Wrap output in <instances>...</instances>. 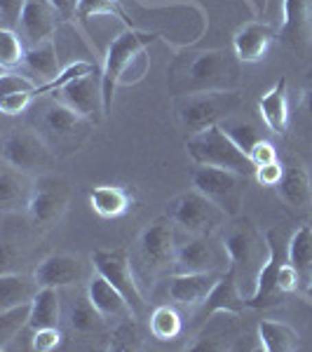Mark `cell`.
<instances>
[{"label":"cell","mask_w":312,"mask_h":352,"mask_svg":"<svg viewBox=\"0 0 312 352\" xmlns=\"http://www.w3.org/2000/svg\"><path fill=\"white\" fill-rule=\"evenodd\" d=\"M223 242L228 247L230 270L235 272L237 287L242 294L249 287V296H252L256 289L258 272L270 256L268 237L252 223V219L232 217L223 228Z\"/></svg>","instance_id":"cell-1"},{"label":"cell","mask_w":312,"mask_h":352,"mask_svg":"<svg viewBox=\"0 0 312 352\" xmlns=\"http://www.w3.org/2000/svg\"><path fill=\"white\" fill-rule=\"evenodd\" d=\"M186 148H188V155L197 164L230 169V172H237V174L247 176V179L256 174V167H254L252 157L221 129V124H214V127L204 129V132L188 136Z\"/></svg>","instance_id":"cell-2"},{"label":"cell","mask_w":312,"mask_h":352,"mask_svg":"<svg viewBox=\"0 0 312 352\" xmlns=\"http://www.w3.org/2000/svg\"><path fill=\"white\" fill-rule=\"evenodd\" d=\"M237 56L223 50L192 54L183 71V89L190 92H232L240 82L237 78Z\"/></svg>","instance_id":"cell-3"},{"label":"cell","mask_w":312,"mask_h":352,"mask_svg":"<svg viewBox=\"0 0 312 352\" xmlns=\"http://www.w3.org/2000/svg\"><path fill=\"white\" fill-rule=\"evenodd\" d=\"M177 223L169 217H160L144 228L136 242V258L146 277H157L177 263Z\"/></svg>","instance_id":"cell-4"},{"label":"cell","mask_w":312,"mask_h":352,"mask_svg":"<svg viewBox=\"0 0 312 352\" xmlns=\"http://www.w3.org/2000/svg\"><path fill=\"white\" fill-rule=\"evenodd\" d=\"M237 92H190L183 94L177 104V116L181 127L188 132V136L204 132L214 127L221 120L232 116L237 109Z\"/></svg>","instance_id":"cell-5"},{"label":"cell","mask_w":312,"mask_h":352,"mask_svg":"<svg viewBox=\"0 0 312 352\" xmlns=\"http://www.w3.org/2000/svg\"><path fill=\"white\" fill-rule=\"evenodd\" d=\"M167 217L177 223V228L186 230L188 235H212V232L225 228V223L230 221L219 204H214L195 188L179 195L169 204Z\"/></svg>","instance_id":"cell-6"},{"label":"cell","mask_w":312,"mask_h":352,"mask_svg":"<svg viewBox=\"0 0 312 352\" xmlns=\"http://www.w3.org/2000/svg\"><path fill=\"white\" fill-rule=\"evenodd\" d=\"M192 188L207 195L214 204H219L228 219L240 217V207L245 202V188H247V176L230 172V169L221 167H207V164H197L190 174Z\"/></svg>","instance_id":"cell-7"},{"label":"cell","mask_w":312,"mask_h":352,"mask_svg":"<svg viewBox=\"0 0 312 352\" xmlns=\"http://www.w3.org/2000/svg\"><path fill=\"white\" fill-rule=\"evenodd\" d=\"M153 41H155L153 33L136 31V28H124L120 36L113 38V43L109 45V52H106V59H104V68H101L106 116L113 111V96H115V89L120 87V78H122L124 68L129 66V61H132L141 50L148 47Z\"/></svg>","instance_id":"cell-8"},{"label":"cell","mask_w":312,"mask_h":352,"mask_svg":"<svg viewBox=\"0 0 312 352\" xmlns=\"http://www.w3.org/2000/svg\"><path fill=\"white\" fill-rule=\"evenodd\" d=\"M230 254L219 232L212 235H190V240L179 244L174 272H228Z\"/></svg>","instance_id":"cell-9"},{"label":"cell","mask_w":312,"mask_h":352,"mask_svg":"<svg viewBox=\"0 0 312 352\" xmlns=\"http://www.w3.org/2000/svg\"><path fill=\"white\" fill-rule=\"evenodd\" d=\"M268 237V247H270V256L265 261V265L258 272V280H256V289L254 294L247 298L249 308H272V305H280L285 294L280 292V270L282 265L289 261V242H285L282 232L277 228H272L265 232Z\"/></svg>","instance_id":"cell-10"},{"label":"cell","mask_w":312,"mask_h":352,"mask_svg":"<svg viewBox=\"0 0 312 352\" xmlns=\"http://www.w3.org/2000/svg\"><path fill=\"white\" fill-rule=\"evenodd\" d=\"M68 200H71V190L68 184L59 176H41L36 179V188H33L31 204H28V219L38 230L54 228L66 214Z\"/></svg>","instance_id":"cell-11"},{"label":"cell","mask_w":312,"mask_h":352,"mask_svg":"<svg viewBox=\"0 0 312 352\" xmlns=\"http://www.w3.org/2000/svg\"><path fill=\"white\" fill-rule=\"evenodd\" d=\"M92 265L101 277L111 282L124 298L129 300L134 315L141 317L146 312V298L141 294L139 280L134 275V268L129 263L124 252H111V249H96L92 254Z\"/></svg>","instance_id":"cell-12"},{"label":"cell","mask_w":312,"mask_h":352,"mask_svg":"<svg viewBox=\"0 0 312 352\" xmlns=\"http://www.w3.org/2000/svg\"><path fill=\"white\" fill-rule=\"evenodd\" d=\"M49 160H52V151H49L47 141L33 129H12L5 136L3 162L31 174L38 172V169H45Z\"/></svg>","instance_id":"cell-13"},{"label":"cell","mask_w":312,"mask_h":352,"mask_svg":"<svg viewBox=\"0 0 312 352\" xmlns=\"http://www.w3.org/2000/svg\"><path fill=\"white\" fill-rule=\"evenodd\" d=\"M49 96L64 101L71 109H76L80 116H85L87 120L96 122L99 116H106L104 109V85H101V73H87L82 78H76L68 85H64L61 89H56Z\"/></svg>","instance_id":"cell-14"},{"label":"cell","mask_w":312,"mask_h":352,"mask_svg":"<svg viewBox=\"0 0 312 352\" xmlns=\"http://www.w3.org/2000/svg\"><path fill=\"white\" fill-rule=\"evenodd\" d=\"M247 308H249L247 298H245V294L240 292V287H237L235 272L228 270L225 275H221V280L216 282V287L212 289V294H209V296L204 298V303L197 308L195 317L202 322L212 315L237 317V315H242Z\"/></svg>","instance_id":"cell-15"},{"label":"cell","mask_w":312,"mask_h":352,"mask_svg":"<svg viewBox=\"0 0 312 352\" xmlns=\"http://www.w3.org/2000/svg\"><path fill=\"white\" fill-rule=\"evenodd\" d=\"M33 275L41 282V287H71L87 277V263H82V258L73 254H52L38 263Z\"/></svg>","instance_id":"cell-16"},{"label":"cell","mask_w":312,"mask_h":352,"mask_svg":"<svg viewBox=\"0 0 312 352\" xmlns=\"http://www.w3.org/2000/svg\"><path fill=\"white\" fill-rule=\"evenodd\" d=\"M219 280L221 272H174L169 280V298L183 308H200Z\"/></svg>","instance_id":"cell-17"},{"label":"cell","mask_w":312,"mask_h":352,"mask_svg":"<svg viewBox=\"0 0 312 352\" xmlns=\"http://www.w3.org/2000/svg\"><path fill=\"white\" fill-rule=\"evenodd\" d=\"M280 38L293 50L308 47L312 38V0H282Z\"/></svg>","instance_id":"cell-18"},{"label":"cell","mask_w":312,"mask_h":352,"mask_svg":"<svg viewBox=\"0 0 312 352\" xmlns=\"http://www.w3.org/2000/svg\"><path fill=\"white\" fill-rule=\"evenodd\" d=\"M33 188H36V181L31 179V174L3 162V169H0V209L5 214L28 209Z\"/></svg>","instance_id":"cell-19"},{"label":"cell","mask_w":312,"mask_h":352,"mask_svg":"<svg viewBox=\"0 0 312 352\" xmlns=\"http://www.w3.org/2000/svg\"><path fill=\"white\" fill-rule=\"evenodd\" d=\"M87 296L94 303V308L104 315V320L109 322H120L124 317H136L129 300L106 277H101L99 272L87 280Z\"/></svg>","instance_id":"cell-20"},{"label":"cell","mask_w":312,"mask_h":352,"mask_svg":"<svg viewBox=\"0 0 312 352\" xmlns=\"http://www.w3.org/2000/svg\"><path fill=\"white\" fill-rule=\"evenodd\" d=\"M272 41H275V31H272L270 24L252 21V24H245L235 33V38H232V50H235V56L240 61H245V64H256V61H260L268 54Z\"/></svg>","instance_id":"cell-21"},{"label":"cell","mask_w":312,"mask_h":352,"mask_svg":"<svg viewBox=\"0 0 312 352\" xmlns=\"http://www.w3.org/2000/svg\"><path fill=\"white\" fill-rule=\"evenodd\" d=\"M92 120H87L85 116H80L76 109H71L64 101L49 96V101L43 109V127L45 132H49L54 139L59 141H68L73 139L78 132H82Z\"/></svg>","instance_id":"cell-22"},{"label":"cell","mask_w":312,"mask_h":352,"mask_svg":"<svg viewBox=\"0 0 312 352\" xmlns=\"http://www.w3.org/2000/svg\"><path fill=\"white\" fill-rule=\"evenodd\" d=\"M277 195L293 212H308L312 207V181L303 164H287L285 176L277 184Z\"/></svg>","instance_id":"cell-23"},{"label":"cell","mask_w":312,"mask_h":352,"mask_svg":"<svg viewBox=\"0 0 312 352\" xmlns=\"http://www.w3.org/2000/svg\"><path fill=\"white\" fill-rule=\"evenodd\" d=\"M19 26L24 31L26 41L31 45H41L52 41L54 36V10L47 0H26L21 12Z\"/></svg>","instance_id":"cell-24"},{"label":"cell","mask_w":312,"mask_h":352,"mask_svg":"<svg viewBox=\"0 0 312 352\" xmlns=\"http://www.w3.org/2000/svg\"><path fill=\"white\" fill-rule=\"evenodd\" d=\"M287 78H280L272 87L258 99V111L270 132L285 134L289 127V104H287Z\"/></svg>","instance_id":"cell-25"},{"label":"cell","mask_w":312,"mask_h":352,"mask_svg":"<svg viewBox=\"0 0 312 352\" xmlns=\"http://www.w3.org/2000/svg\"><path fill=\"white\" fill-rule=\"evenodd\" d=\"M41 282L33 277L19 275V272H8L0 275V310L14 308V305L33 303L36 294L41 292Z\"/></svg>","instance_id":"cell-26"},{"label":"cell","mask_w":312,"mask_h":352,"mask_svg":"<svg viewBox=\"0 0 312 352\" xmlns=\"http://www.w3.org/2000/svg\"><path fill=\"white\" fill-rule=\"evenodd\" d=\"M258 348L265 352H296L300 350V336L296 329L285 322L260 320L256 327Z\"/></svg>","instance_id":"cell-27"},{"label":"cell","mask_w":312,"mask_h":352,"mask_svg":"<svg viewBox=\"0 0 312 352\" xmlns=\"http://www.w3.org/2000/svg\"><path fill=\"white\" fill-rule=\"evenodd\" d=\"M21 64L26 66V71L31 73V78L38 85H45L49 80H54L59 76V56H56L54 41L41 43V45H31L26 50V56Z\"/></svg>","instance_id":"cell-28"},{"label":"cell","mask_w":312,"mask_h":352,"mask_svg":"<svg viewBox=\"0 0 312 352\" xmlns=\"http://www.w3.org/2000/svg\"><path fill=\"white\" fill-rule=\"evenodd\" d=\"M89 204L101 219H118L129 212L132 197L122 186H94L89 188Z\"/></svg>","instance_id":"cell-29"},{"label":"cell","mask_w":312,"mask_h":352,"mask_svg":"<svg viewBox=\"0 0 312 352\" xmlns=\"http://www.w3.org/2000/svg\"><path fill=\"white\" fill-rule=\"evenodd\" d=\"M61 320V298L59 289L54 287H43L36 294L31 303V324L28 329H47V327H59Z\"/></svg>","instance_id":"cell-30"},{"label":"cell","mask_w":312,"mask_h":352,"mask_svg":"<svg viewBox=\"0 0 312 352\" xmlns=\"http://www.w3.org/2000/svg\"><path fill=\"white\" fill-rule=\"evenodd\" d=\"M289 263L300 277L312 280V226H300L289 240Z\"/></svg>","instance_id":"cell-31"},{"label":"cell","mask_w":312,"mask_h":352,"mask_svg":"<svg viewBox=\"0 0 312 352\" xmlns=\"http://www.w3.org/2000/svg\"><path fill=\"white\" fill-rule=\"evenodd\" d=\"M28 324H31V303L0 310V350H8Z\"/></svg>","instance_id":"cell-32"},{"label":"cell","mask_w":312,"mask_h":352,"mask_svg":"<svg viewBox=\"0 0 312 352\" xmlns=\"http://www.w3.org/2000/svg\"><path fill=\"white\" fill-rule=\"evenodd\" d=\"M183 331V322H181L179 312L169 305H157L151 312V333L157 340L167 343V340H177Z\"/></svg>","instance_id":"cell-33"},{"label":"cell","mask_w":312,"mask_h":352,"mask_svg":"<svg viewBox=\"0 0 312 352\" xmlns=\"http://www.w3.org/2000/svg\"><path fill=\"white\" fill-rule=\"evenodd\" d=\"M109 338V350L113 352H132L144 348V338H141L136 317H124V320L115 322Z\"/></svg>","instance_id":"cell-34"},{"label":"cell","mask_w":312,"mask_h":352,"mask_svg":"<svg viewBox=\"0 0 312 352\" xmlns=\"http://www.w3.org/2000/svg\"><path fill=\"white\" fill-rule=\"evenodd\" d=\"M92 16H113V19H120L127 28H134L127 10L120 5V0H80L78 19L89 21Z\"/></svg>","instance_id":"cell-35"},{"label":"cell","mask_w":312,"mask_h":352,"mask_svg":"<svg viewBox=\"0 0 312 352\" xmlns=\"http://www.w3.org/2000/svg\"><path fill=\"white\" fill-rule=\"evenodd\" d=\"M68 320H71V327L76 329V331H80V333L96 331V329L106 322L104 315L94 308V303L89 300L87 294L80 296L76 303L71 305V315H68Z\"/></svg>","instance_id":"cell-36"},{"label":"cell","mask_w":312,"mask_h":352,"mask_svg":"<svg viewBox=\"0 0 312 352\" xmlns=\"http://www.w3.org/2000/svg\"><path fill=\"white\" fill-rule=\"evenodd\" d=\"M219 124H221V129H223V132L228 134L230 139L247 153V155H249V151H252L254 146H256L258 141H260L258 129L254 127V124L249 122V120H245V118L228 116L225 120H221Z\"/></svg>","instance_id":"cell-37"},{"label":"cell","mask_w":312,"mask_h":352,"mask_svg":"<svg viewBox=\"0 0 312 352\" xmlns=\"http://www.w3.org/2000/svg\"><path fill=\"white\" fill-rule=\"evenodd\" d=\"M24 56L26 50L19 41V33L14 28H0V66H3V71L19 66Z\"/></svg>","instance_id":"cell-38"},{"label":"cell","mask_w":312,"mask_h":352,"mask_svg":"<svg viewBox=\"0 0 312 352\" xmlns=\"http://www.w3.org/2000/svg\"><path fill=\"white\" fill-rule=\"evenodd\" d=\"M36 87H38V82L33 80L31 76L14 73L12 68L3 71V76H0V96H3V94H14V92H33Z\"/></svg>","instance_id":"cell-39"},{"label":"cell","mask_w":312,"mask_h":352,"mask_svg":"<svg viewBox=\"0 0 312 352\" xmlns=\"http://www.w3.org/2000/svg\"><path fill=\"white\" fill-rule=\"evenodd\" d=\"M59 343H61L59 327L36 329L31 336V350H36V352H52L59 348Z\"/></svg>","instance_id":"cell-40"},{"label":"cell","mask_w":312,"mask_h":352,"mask_svg":"<svg viewBox=\"0 0 312 352\" xmlns=\"http://www.w3.org/2000/svg\"><path fill=\"white\" fill-rule=\"evenodd\" d=\"M33 92H14V94H3L0 96V111L5 116H19L28 106L33 104Z\"/></svg>","instance_id":"cell-41"},{"label":"cell","mask_w":312,"mask_h":352,"mask_svg":"<svg viewBox=\"0 0 312 352\" xmlns=\"http://www.w3.org/2000/svg\"><path fill=\"white\" fill-rule=\"evenodd\" d=\"M148 66H151L148 54H146V50H141V52L136 54L132 61H129V66L124 68V73H122V78H120V85H134V82H139L141 78L146 76Z\"/></svg>","instance_id":"cell-42"},{"label":"cell","mask_w":312,"mask_h":352,"mask_svg":"<svg viewBox=\"0 0 312 352\" xmlns=\"http://www.w3.org/2000/svg\"><path fill=\"white\" fill-rule=\"evenodd\" d=\"M26 0H0V19H3V28H14L19 24L21 12H24Z\"/></svg>","instance_id":"cell-43"},{"label":"cell","mask_w":312,"mask_h":352,"mask_svg":"<svg viewBox=\"0 0 312 352\" xmlns=\"http://www.w3.org/2000/svg\"><path fill=\"white\" fill-rule=\"evenodd\" d=\"M249 157H252L254 167H263V164H270V162H277V151L270 141L260 139L252 151H249Z\"/></svg>","instance_id":"cell-44"},{"label":"cell","mask_w":312,"mask_h":352,"mask_svg":"<svg viewBox=\"0 0 312 352\" xmlns=\"http://www.w3.org/2000/svg\"><path fill=\"white\" fill-rule=\"evenodd\" d=\"M256 181L263 186H270V188H277V184L282 181V176H285V167H282L280 162H270V164H263V167L256 169Z\"/></svg>","instance_id":"cell-45"},{"label":"cell","mask_w":312,"mask_h":352,"mask_svg":"<svg viewBox=\"0 0 312 352\" xmlns=\"http://www.w3.org/2000/svg\"><path fill=\"white\" fill-rule=\"evenodd\" d=\"M277 285H280V292L285 294H293L296 292V289L300 287V275H298V270L293 268L291 263H287L282 265V270H280V282H277Z\"/></svg>","instance_id":"cell-46"},{"label":"cell","mask_w":312,"mask_h":352,"mask_svg":"<svg viewBox=\"0 0 312 352\" xmlns=\"http://www.w3.org/2000/svg\"><path fill=\"white\" fill-rule=\"evenodd\" d=\"M52 5V10L61 19L73 21L78 16V8H80V0H47Z\"/></svg>","instance_id":"cell-47"},{"label":"cell","mask_w":312,"mask_h":352,"mask_svg":"<svg viewBox=\"0 0 312 352\" xmlns=\"http://www.w3.org/2000/svg\"><path fill=\"white\" fill-rule=\"evenodd\" d=\"M188 350H225V345L221 343L216 333H207V331H204V333L197 336L195 343L188 345Z\"/></svg>","instance_id":"cell-48"},{"label":"cell","mask_w":312,"mask_h":352,"mask_svg":"<svg viewBox=\"0 0 312 352\" xmlns=\"http://www.w3.org/2000/svg\"><path fill=\"white\" fill-rule=\"evenodd\" d=\"M303 106H305V111H308V116L312 118V87L305 92V99H303Z\"/></svg>","instance_id":"cell-49"},{"label":"cell","mask_w":312,"mask_h":352,"mask_svg":"<svg viewBox=\"0 0 312 352\" xmlns=\"http://www.w3.org/2000/svg\"><path fill=\"white\" fill-rule=\"evenodd\" d=\"M308 296H310V298H312V280H310V282H308Z\"/></svg>","instance_id":"cell-50"}]
</instances>
